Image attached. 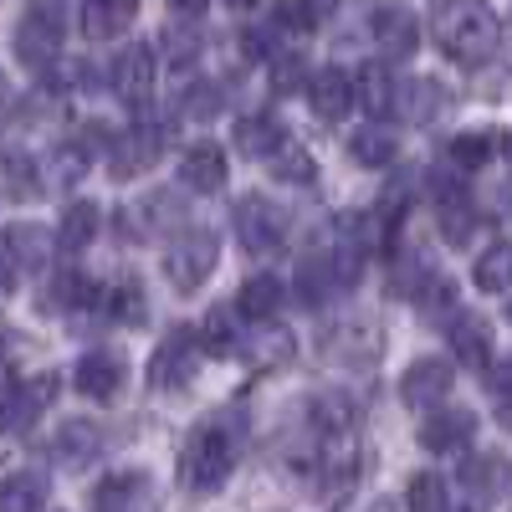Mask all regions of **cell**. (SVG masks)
Here are the masks:
<instances>
[{"label": "cell", "mask_w": 512, "mask_h": 512, "mask_svg": "<svg viewBox=\"0 0 512 512\" xmlns=\"http://www.w3.org/2000/svg\"><path fill=\"white\" fill-rule=\"evenodd\" d=\"M431 26H436V47L466 67L487 62L497 47V16L487 0H441L431 11Z\"/></svg>", "instance_id": "1"}, {"label": "cell", "mask_w": 512, "mask_h": 512, "mask_svg": "<svg viewBox=\"0 0 512 512\" xmlns=\"http://www.w3.org/2000/svg\"><path fill=\"white\" fill-rule=\"evenodd\" d=\"M236 472V436L226 425H200L185 446V487L190 492H216Z\"/></svg>", "instance_id": "2"}, {"label": "cell", "mask_w": 512, "mask_h": 512, "mask_svg": "<svg viewBox=\"0 0 512 512\" xmlns=\"http://www.w3.org/2000/svg\"><path fill=\"white\" fill-rule=\"evenodd\" d=\"M216 262H221L216 231L190 226V231H180L175 241H169V251H164V277L175 282V292H200L205 277L216 272Z\"/></svg>", "instance_id": "3"}, {"label": "cell", "mask_w": 512, "mask_h": 512, "mask_svg": "<svg viewBox=\"0 0 512 512\" xmlns=\"http://www.w3.org/2000/svg\"><path fill=\"white\" fill-rule=\"evenodd\" d=\"M236 236L251 256H272L287 241V216L267 200V195H246L236 205Z\"/></svg>", "instance_id": "4"}, {"label": "cell", "mask_w": 512, "mask_h": 512, "mask_svg": "<svg viewBox=\"0 0 512 512\" xmlns=\"http://www.w3.org/2000/svg\"><path fill=\"white\" fill-rule=\"evenodd\" d=\"M195 364H200V338L190 328H175L159 344V354L149 359V384L164 395V390H185L195 379Z\"/></svg>", "instance_id": "5"}, {"label": "cell", "mask_w": 512, "mask_h": 512, "mask_svg": "<svg viewBox=\"0 0 512 512\" xmlns=\"http://www.w3.org/2000/svg\"><path fill=\"white\" fill-rule=\"evenodd\" d=\"M16 57L31 72H47L62 57V16L57 11H26L16 26Z\"/></svg>", "instance_id": "6"}, {"label": "cell", "mask_w": 512, "mask_h": 512, "mask_svg": "<svg viewBox=\"0 0 512 512\" xmlns=\"http://www.w3.org/2000/svg\"><path fill=\"white\" fill-rule=\"evenodd\" d=\"M369 31H374V47H379V57H384V62H410V57H415V47H420V21H415L405 6H395V0L374 6Z\"/></svg>", "instance_id": "7"}, {"label": "cell", "mask_w": 512, "mask_h": 512, "mask_svg": "<svg viewBox=\"0 0 512 512\" xmlns=\"http://www.w3.org/2000/svg\"><path fill=\"white\" fill-rule=\"evenodd\" d=\"M169 149V128L154 118H139L128 134L113 144V175H144V169Z\"/></svg>", "instance_id": "8"}, {"label": "cell", "mask_w": 512, "mask_h": 512, "mask_svg": "<svg viewBox=\"0 0 512 512\" xmlns=\"http://www.w3.org/2000/svg\"><path fill=\"white\" fill-rule=\"evenodd\" d=\"M154 72H159L154 52L134 41V47H123V52L108 62V88H113L123 103H144L149 88H154Z\"/></svg>", "instance_id": "9"}, {"label": "cell", "mask_w": 512, "mask_h": 512, "mask_svg": "<svg viewBox=\"0 0 512 512\" xmlns=\"http://www.w3.org/2000/svg\"><path fill=\"white\" fill-rule=\"evenodd\" d=\"M451 395V364L446 359H415L405 374H400V400L425 410V405H441Z\"/></svg>", "instance_id": "10"}, {"label": "cell", "mask_w": 512, "mask_h": 512, "mask_svg": "<svg viewBox=\"0 0 512 512\" xmlns=\"http://www.w3.org/2000/svg\"><path fill=\"white\" fill-rule=\"evenodd\" d=\"M308 103H313V113H318L323 123H338V118L354 108V82H349V72H344V67H318V72L308 77Z\"/></svg>", "instance_id": "11"}, {"label": "cell", "mask_w": 512, "mask_h": 512, "mask_svg": "<svg viewBox=\"0 0 512 512\" xmlns=\"http://www.w3.org/2000/svg\"><path fill=\"white\" fill-rule=\"evenodd\" d=\"M451 354H456V364H466V369H487V364L497 359L492 323H482L477 313H461V318L451 323Z\"/></svg>", "instance_id": "12"}, {"label": "cell", "mask_w": 512, "mask_h": 512, "mask_svg": "<svg viewBox=\"0 0 512 512\" xmlns=\"http://www.w3.org/2000/svg\"><path fill=\"white\" fill-rule=\"evenodd\" d=\"M472 431H477V415L461 410V405H451V410H436L431 420L420 425V446L446 456V451H461L466 441H472Z\"/></svg>", "instance_id": "13"}, {"label": "cell", "mask_w": 512, "mask_h": 512, "mask_svg": "<svg viewBox=\"0 0 512 512\" xmlns=\"http://www.w3.org/2000/svg\"><path fill=\"white\" fill-rule=\"evenodd\" d=\"M72 379H77V390L88 395V400H113V395L123 390V364H118V354L93 349V354H82V359H77Z\"/></svg>", "instance_id": "14"}, {"label": "cell", "mask_w": 512, "mask_h": 512, "mask_svg": "<svg viewBox=\"0 0 512 512\" xmlns=\"http://www.w3.org/2000/svg\"><path fill=\"white\" fill-rule=\"evenodd\" d=\"M180 185L195 190V195H210V190H221L226 185V154L216 144H195L180 164Z\"/></svg>", "instance_id": "15"}, {"label": "cell", "mask_w": 512, "mask_h": 512, "mask_svg": "<svg viewBox=\"0 0 512 512\" xmlns=\"http://www.w3.org/2000/svg\"><path fill=\"white\" fill-rule=\"evenodd\" d=\"M461 482H466V492H472L477 502H497L502 492H507V482H512V466H507V456H472L466 461V472H461Z\"/></svg>", "instance_id": "16"}, {"label": "cell", "mask_w": 512, "mask_h": 512, "mask_svg": "<svg viewBox=\"0 0 512 512\" xmlns=\"http://www.w3.org/2000/svg\"><path fill=\"white\" fill-rule=\"evenodd\" d=\"M139 16V0H82V31L88 36H123V26Z\"/></svg>", "instance_id": "17"}, {"label": "cell", "mask_w": 512, "mask_h": 512, "mask_svg": "<svg viewBox=\"0 0 512 512\" xmlns=\"http://www.w3.org/2000/svg\"><path fill=\"white\" fill-rule=\"evenodd\" d=\"M497 149H512L507 134H482V128H466V134H456L446 144V164L451 169H482Z\"/></svg>", "instance_id": "18"}, {"label": "cell", "mask_w": 512, "mask_h": 512, "mask_svg": "<svg viewBox=\"0 0 512 512\" xmlns=\"http://www.w3.org/2000/svg\"><path fill=\"white\" fill-rule=\"evenodd\" d=\"M277 308H282V282H277L272 272H256V277L241 282V292H236V313H241V318L267 323Z\"/></svg>", "instance_id": "19"}, {"label": "cell", "mask_w": 512, "mask_h": 512, "mask_svg": "<svg viewBox=\"0 0 512 512\" xmlns=\"http://www.w3.org/2000/svg\"><path fill=\"white\" fill-rule=\"evenodd\" d=\"M282 139H287V128H282L272 113H246V118H236V149L251 154V159H267Z\"/></svg>", "instance_id": "20"}, {"label": "cell", "mask_w": 512, "mask_h": 512, "mask_svg": "<svg viewBox=\"0 0 512 512\" xmlns=\"http://www.w3.org/2000/svg\"><path fill=\"white\" fill-rule=\"evenodd\" d=\"M354 82V103H364L374 118H384V113H395V77L384 72L379 62H369L359 77H349Z\"/></svg>", "instance_id": "21"}, {"label": "cell", "mask_w": 512, "mask_h": 512, "mask_svg": "<svg viewBox=\"0 0 512 512\" xmlns=\"http://www.w3.org/2000/svg\"><path fill=\"white\" fill-rule=\"evenodd\" d=\"M98 236V205L93 200H72L67 210H62V226H57V246L67 251V256H77L82 246H88Z\"/></svg>", "instance_id": "22"}, {"label": "cell", "mask_w": 512, "mask_h": 512, "mask_svg": "<svg viewBox=\"0 0 512 512\" xmlns=\"http://www.w3.org/2000/svg\"><path fill=\"white\" fill-rule=\"evenodd\" d=\"M144 497H149L144 472H123L98 487V512H144Z\"/></svg>", "instance_id": "23"}, {"label": "cell", "mask_w": 512, "mask_h": 512, "mask_svg": "<svg viewBox=\"0 0 512 512\" xmlns=\"http://www.w3.org/2000/svg\"><path fill=\"white\" fill-rule=\"evenodd\" d=\"M395 113H405L410 123H431L441 113V88L431 77H415L410 88L405 82H395Z\"/></svg>", "instance_id": "24"}, {"label": "cell", "mask_w": 512, "mask_h": 512, "mask_svg": "<svg viewBox=\"0 0 512 512\" xmlns=\"http://www.w3.org/2000/svg\"><path fill=\"white\" fill-rule=\"evenodd\" d=\"M47 502V477L41 472H11L0 482V512H41Z\"/></svg>", "instance_id": "25"}, {"label": "cell", "mask_w": 512, "mask_h": 512, "mask_svg": "<svg viewBox=\"0 0 512 512\" xmlns=\"http://www.w3.org/2000/svg\"><path fill=\"white\" fill-rule=\"evenodd\" d=\"M267 164H272V175H277V180H287V185H313V175H318V169H313V154H308L303 144H297L292 134L267 154Z\"/></svg>", "instance_id": "26"}, {"label": "cell", "mask_w": 512, "mask_h": 512, "mask_svg": "<svg viewBox=\"0 0 512 512\" xmlns=\"http://www.w3.org/2000/svg\"><path fill=\"white\" fill-rule=\"evenodd\" d=\"M98 451H103V436H98V425H88V420H72V425L57 431V461H67V466L93 461Z\"/></svg>", "instance_id": "27"}, {"label": "cell", "mask_w": 512, "mask_h": 512, "mask_svg": "<svg viewBox=\"0 0 512 512\" xmlns=\"http://www.w3.org/2000/svg\"><path fill=\"white\" fill-rule=\"evenodd\" d=\"M0 190H6L11 200H31V195L41 190V169H36L21 149H11L6 159H0Z\"/></svg>", "instance_id": "28"}, {"label": "cell", "mask_w": 512, "mask_h": 512, "mask_svg": "<svg viewBox=\"0 0 512 512\" xmlns=\"http://www.w3.org/2000/svg\"><path fill=\"white\" fill-rule=\"evenodd\" d=\"M338 6L344 0H287V6H277V26H297V31H318L323 21L338 16Z\"/></svg>", "instance_id": "29"}, {"label": "cell", "mask_w": 512, "mask_h": 512, "mask_svg": "<svg viewBox=\"0 0 512 512\" xmlns=\"http://www.w3.org/2000/svg\"><path fill=\"white\" fill-rule=\"evenodd\" d=\"M349 154L359 159V164H369V169H384V164H395V154H400V144L384 134V128H359V134L349 139Z\"/></svg>", "instance_id": "30"}, {"label": "cell", "mask_w": 512, "mask_h": 512, "mask_svg": "<svg viewBox=\"0 0 512 512\" xmlns=\"http://www.w3.org/2000/svg\"><path fill=\"white\" fill-rule=\"evenodd\" d=\"M6 246L16 256V272H41V267H47V236H41L36 226H11Z\"/></svg>", "instance_id": "31"}, {"label": "cell", "mask_w": 512, "mask_h": 512, "mask_svg": "<svg viewBox=\"0 0 512 512\" xmlns=\"http://www.w3.org/2000/svg\"><path fill=\"white\" fill-rule=\"evenodd\" d=\"M477 287H482V292H507V287H512V241H497V246L482 251Z\"/></svg>", "instance_id": "32"}, {"label": "cell", "mask_w": 512, "mask_h": 512, "mask_svg": "<svg viewBox=\"0 0 512 512\" xmlns=\"http://www.w3.org/2000/svg\"><path fill=\"white\" fill-rule=\"evenodd\" d=\"M441 236L451 246H466V241L477 236V210H472V200H466V195L441 200Z\"/></svg>", "instance_id": "33"}, {"label": "cell", "mask_w": 512, "mask_h": 512, "mask_svg": "<svg viewBox=\"0 0 512 512\" xmlns=\"http://www.w3.org/2000/svg\"><path fill=\"white\" fill-rule=\"evenodd\" d=\"M405 507L410 512H446V482L436 472H415L405 482Z\"/></svg>", "instance_id": "34"}, {"label": "cell", "mask_w": 512, "mask_h": 512, "mask_svg": "<svg viewBox=\"0 0 512 512\" xmlns=\"http://www.w3.org/2000/svg\"><path fill=\"white\" fill-rule=\"evenodd\" d=\"M487 395H492L497 415L512 425V354H497V359L487 364Z\"/></svg>", "instance_id": "35"}, {"label": "cell", "mask_w": 512, "mask_h": 512, "mask_svg": "<svg viewBox=\"0 0 512 512\" xmlns=\"http://www.w3.org/2000/svg\"><path fill=\"white\" fill-rule=\"evenodd\" d=\"M200 349H210V354H231V349H236V333H231V313H210V318H205Z\"/></svg>", "instance_id": "36"}, {"label": "cell", "mask_w": 512, "mask_h": 512, "mask_svg": "<svg viewBox=\"0 0 512 512\" xmlns=\"http://www.w3.org/2000/svg\"><path fill=\"white\" fill-rule=\"evenodd\" d=\"M108 303H113V318H128V323H144V292H139L134 282H128V287H118V292L108 297Z\"/></svg>", "instance_id": "37"}, {"label": "cell", "mask_w": 512, "mask_h": 512, "mask_svg": "<svg viewBox=\"0 0 512 512\" xmlns=\"http://www.w3.org/2000/svg\"><path fill=\"white\" fill-rule=\"evenodd\" d=\"M216 108H221V88H210V82H205V88H190V103H185L190 118H210Z\"/></svg>", "instance_id": "38"}, {"label": "cell", "mask_w": 512, "mask_h": 512, "mask_svg": "<svg viewBox=\"0 0 512 512\" xmlns=\"http://www.w3.org/2000/svg\"><path fill=\"white\" fill-rule=\"evenodd\" d=\"M16 256H11V246H6V236H0V292H11L16 287Z\"/></svg>", "instance_id": "39"}, {"label": "cell", "mask_w": 512, "mask_h": 512, "mask_svg": "<svg viewBox=\"0 0 512 512\" xmlns=\"http://www.w3.org/2000/svg\"><path fill=\"white\" fill-rule=\"evenodd\" d=\"M16 425V405H11V390H0V431H11Z\"/></svg>", "instance_id": "40"}, {"label": "cell", "mask_w": 512, "mask_h": 512, "mask_svg": "<svg viewBox=\"0 0 512 512\" xmlns=\"http://www.w3.org/2000/svg\"><path fill=\"white\" fill-rule=\"evenodd\" d=\"M169 6H175V11H190V16H195V11H205V0H169Z\"/></svg>", "instance_id": "41"}, {"label": "cell", "mask_w": 512, "mask_h": 512, "mask_svg": "<svg viewBox=\"0 0 512 512\" xmlns=\"http://www.w3.org/2000/svg\"><path fill=\"white\" fill-rule=\"evenodd\" d=\"M0 108H11V82H6V72H0Z\"/></svg>", "instance_id": "42"}, {"label": "cell", "mask_w": 512, "mask_h": 512, "mask_svg": "<svg viewBox=\"0 0 512 512\" xmlns=\"http://www.w3.org/2000/svg\"><path fill=\"white\" fill-rule=\"evenodd\" d=\"M231 6H236V11H251V6H256V0H231Z\"/></svg>", "instance_id": "43"}, {"label": "cell", "mask_w": 512, "mask_h": 512, "mask_svg": "<svg viewBox=\"0 0 512 512\" xmlns=\"http://www.w3.org/2000/svg\"><path fill=\"white\" fill-rule=\"evenodd\" d=\"M507 323H512V297H507Z\"/></svg>", "instance_id": "44"}]
</instances>
